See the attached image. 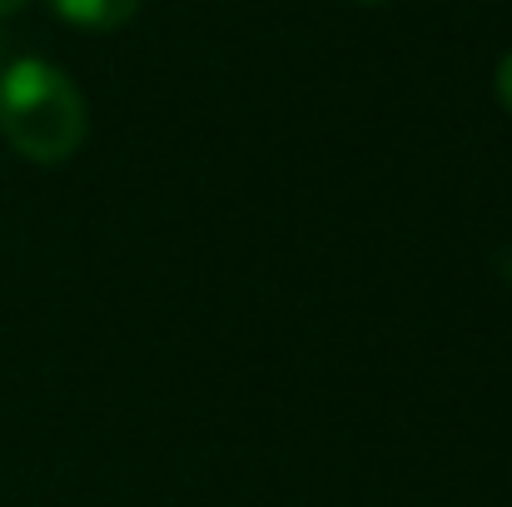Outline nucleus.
Returning a JSON list of instances; mask_svg holds the SVG:
<instances>
[{"label": "nucleus", "mask_w": 512, "mask_h": 507, "mask_svg": "<svg viewBox=\"0 0 512 507\" xmlns=\"http://www.w3.org/2000/svg\"><path fill=\"white\" fill-rule=\"evenodd\" d=\"M498 100L508 105V115H512V50H508V60L498 65Z\"/></svg>", "instance_id": "obj_3"}, {"label": "nucleus", "mask_w": 512, "mask_h": 507, "mask_svg": "<svg viewBox=\"0 0 512 507\" xmlns=\"http://www.w3.org/2000/svg\"><path fill=\"white\" fill-rule=\"evenodd\" d=\"M85 100L50 60H15L0 75V135L35 165H65L85 145Z\"/></svg>", "instance_id": "obj_1"}, {"label": "nucleus", "mask_w": 512, "mask_h": 507, "mask_svg": "<svg viewBox=\"0 0 512 507\" xmlns=\"http://www.w3.org/2000/svg\"><path fill=\"white\" fill-rule=\"evenodd\" d=\"M20 5H25V0H0V20H5V15H15Z\"/></svg>", "instance_id": "obj_4"}, {"label": "nucleus", "mask_w": 512, "mask_h": 507, "mask_svg": "<svg viewBox=\"0 0 512 507\" xmlns=\"http://www.w3.org/2000/svg\"><path fill=\"white\" fill-rule=\"evenodd\" d=\"M363 5H378V0H363Z\"/></svg>", "instance_id": "obj_5"}, {"label": "nucleus", "mask_w": 512, "mask_h": 507, "mask_svg": "<svg viewBox=\"0 0 512 507\" xmlns=\"http://www.w3.org/2000/svg\"><path fill=\"white\" fill-rule=\"evenodd\" d=\"M50 10L80 30H120L135 20L140 0H50Z\"/></svg>", "instance_id": "obj_2"}]
</instances>
